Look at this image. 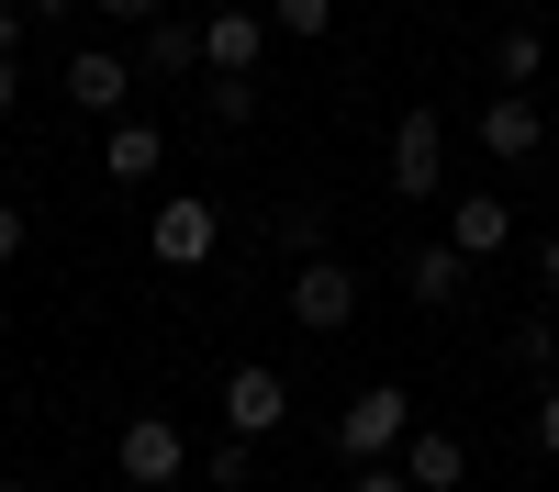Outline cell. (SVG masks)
Returning a JSON list of instances; mask_svg holds the SVG:
<instances>
[{"label": "cell", "mask_w": 559, "mask_h": 492, "mask_svg": "<svg viewBox=\"0 0 559 492\" xmlns=\"http://www.w3.org/2000/svg\"><path fill=\"white\" fill-rule=\"evenodd\" d=\"M537 447H548V459H559V392L537 403Z\"/></svg>", "instance_id": "603a6c76"}, {"label": "cell", "mask_w": 559, "mask_h": 492, "mask_svg": "<svg viewBox=\"0 0 559 492\" xmlns=\"http://www.w3.org/2000/svg\"><path fill=\"white\" fill-rule=\"evenodd\" d=\"M202 57H213L224 79H247V68L269 57V12H236V0H224V12L202 23Z\"/></svg>", "instance_id": "8fae6325"}, {"label": "cell", "mask_w": 559, "mask_h": 492, "mask_svg": "<svg viewBox=\"0 0 559 492\" xmlns=\"http://www.w3.org/2000/svg\"><path fill=\"white\" fill-rule=\"evenodd\" d=\"M403 481L414 492H459V481H471V447H459L448 425H414L403 436Z\"/></svg>", "instance_id": "30bf717a"}, {"label": "cell", "mask_w": 559, "mask_h": 492, "mask_svg": "<svg viewBox=\"0 0 559 492\" xmlns=\"http://www.w3.org/2000/svg\"><path fill=\"white\" fill-rule=\"evenodd\" d=\"M503 358H515V370H559V325H548V313H526V325L503 336Z\"/></svg>", "instance_id": "e0dca14e"}, {"label": "cell", "mask_w": 559, "mask_h": 492, "mask_svg": "<svg viewBox=\"0 0 559 492\" xmlns=\"http://www.w3.org/2000/svg\"><path fill=\"white\" fill-rule=\"evenodd\" d=\"M336 23V0H269V34H324Z\"/></svg>", "instance_id": "d6986e66"}, {"label": "cell", "mask_w": 559, "mask_h": 492, "mask_svg": "<svg viewBox=\"0 0 559 492\" xmlns=\"http://www.w3.org/2000/svg\"><path fill=\"white\" fill-rule=\"evenodd\" d=\"M112 459H123V481H134V492H168V481H191V436H179L168 415H134Z\"/></svg>", "instance_id": "5b68a950"}, {"label": "cell", "mask_w": 559, "mask_h": 492, "mask_svg": "<svg viewBox=\"0 0 559 492\" xmlns=\"http://www.w3.org/2000/svg\"><path fill=\"white\" fill-rule=\"evenodd\" d=\"M347 492H414V481H403V470H392V459H369V470H358V481H347Z\"/></svg>", "instance_id": "44dd1931"}, {"label": "cell", "mask_w": 559, "mask_h": 492, "mask_svg": "<svg viewBox=\"0 0 559 492\" xmlns=\"http://www.w3.org/2000/svg\"><path fill=\"white\" fill-rule=\"evenodd\" d=\"M0 492H34V481H0Z\"/></svg>", "instance_id": "83f0119b"}, {"label": "cell", "mask_w": 559, "mask_h": 492, "mask_svg": "<svg viewBox=\"0 0 559 492\" xmlns=\"http://www.w3.org/2000/svg\"><path fill=\"white\" fill-rule=\"evenodd\" d=\"M448 247H459V257L481 268V257H503V247H515V213H503L492 191H471V202H448Z\"/></svg>", "instance_id": "7c38bea8"}, {"label": "cell", "mask_w": 559, "mask_h": 492, "mask_svg": "<svg viewBox=\"0 0 559 492\" xmlns=\"http://www.w3.org/2000/svg\"><path fill=\"white\" fill-rule=\"evenodd\" d=\"M403 436H414V403H403V381H369L347 415H336V459L347 470H369V459H403Z\"/></svg>", "instance_id": "6da1fadb"}, {"label": "cell", "mask_w": 559, "mask_h": 492, "mask_svg": "<svg viewBox=\"0 0 559 492\" xmlns=\"http://www.w3.org/2000/svg\"><path fill=\"white\" fill-rule=\"evenodd\" d=\"M23 101V68H12V45H0V112H12Z\"/></svg>", "instance_id": "d4e9b609"}, {"label": "cell", "mask_w": 559, "mask_h": 492, "mask_svg": "<svg viewBox=\"0 0 559 492\" xmlns=\"http://www.w3.org/2000/svg\"><path fill=\"white\" fill-rule=\"evenodd\" d=\"M548 381H559V370H548Z\"/></svg>", "instance_id": "f1b7e54d"}, {"label": "cell", "mask_w": 559, "mask_h": 492, "mask_svg": "<svg viewBox=\"0 0 559 492\" xmlns=\"http://www.w3.org/2000/svg\"><path fill=\"white\" fill-rule=\"evenodd\" d=\"M23 247H34V224H23V202H0V268H12Z\"/></svg>", "instance_id": "ffe728a7"}, {"label": "cell", "mask_w": 559, "mask_h": 492, "mask_svg": "<svg viewBox=\"0 0 559 492\" xmlns=\"http://www.w3.org/2000/svg\"><path fill=\"white\" fill-rule=\"evenodd\" d=\"M168 492H213V481H168Z\"/></svg>", "instance_id": "4316f807"}, {"label": "cell", "mask_w": 559, "mask_h": 492, "mask_svg": "<svg viewBox=\"0 0 559 492\" xmlns=\"http://www.w3.org/2000/svg\"><path fill=\"white\" fill-rule=\"evenodd\" d=\"M403 291L426 302V313H448L459 291H471V257H459L448 236H437V247H414V257H403Z\"/></svg>", "instance_id": "4fadbf2b"}, {"label": "cell", "mask_w": 559, "mask_h": 492, "mask_svg": "<svg viewBox=\"0 0 559 492\" xmlns=\"http://www.w3.org/2000/svg\"><path fill=\"white\" fill-rule=\"evenodd\" d=\"M102 23H157V0H90Z\"/></svg>", "instance_id": "7402d4cb"}, {"label": "cell", "mask_w": 559, "mask_h": 492, "mask_svg": "<svg viewBox=\"0 0 559 492\" xmlns=\"http://www.w3.org/2000/svg\"><path fill=\"white\" fill-rule=\"evenodd\" d=\"M280 425H292V381H280L269 358L224 370V436H280Z\"/></svg>", "instance_id": "277c9868"}, {"label": "cell", "mask_w": 559, "mask_h": 492, "mask_svg": "<svg viewBox=\"0 0 559 492\" xmlns=\"http://www.w3.org/2000/svg\"><path fill=\"white\" fill-rule=\"evenodd\" d=\"M157 168H168V134L157 123H112L102 134V179H112V191H146Z\"/></svg>", "instance_id": "9c48e42d"}, {"label": "cell", "mask_w": 559, "mask_h": 492, "mask_svg": "<svg viewBox=\"0 0 559 492\" xmlns=\"http://www.w3.org/2000/svg\"><path fill=\"white\" fill-rule=\"evenodd\" d=\"M537 146H548L537 101H526V89H492V101H481V157H537Z\"/></svg>", "instance_id": "ba28073f"}, {"label": "cell", "mask_w": 559, "mask_h": 492, "mask_svg": "<svg viewBox=\"0 0 559 492\" xmlns=\"http://www.w3.org/2000/svg\"><path fill=\"white\" fill-rule=\"evenodd\" d=\"M537 68H548V34H537V23H503V34H492V79H503V89H526Z\"/></svg>", "instance_id": "5bb4252c"}, {"label": "cell", "mask_w": 559, "mask_h": 492, "mask_svg": "<svg viewBox=\"0 0 559 492\" xmlns=\"http://www.w3.org/2000/svg\"><path fill=\"white\" fill-rule=\"evenodd\" d=\"M224 247V213L202 202V191H179V202H157V224H146V257L157 268H202Z\"/></svg>", "instance_id": "3957f363"}, {"label": "cell", "mask_w": 559, "mask_h": 492, "mask_svg": "<svg viewBox=\"0 0 559 492\" xmlns=\"http://www.w3.org/2000/svg\"><path fill=\"white\" fill-rule=\"evenodd\" d=\"M23 12H45V23H57V12H68V0H23Z\"/></svg>", "instance_id": "484cf974"}, {"label": "cell", "mask_w": 559, "mask_h": 492, "mask_svg": "<svg viewBox=\"0 0 559 492\" xmlns=\"http://www.w3.org/2000/svg\"><path fill=\"white\" fill-rule=\"evenodd\" d=\"M202 112H213V123H258V79H224V68H213V89H202Z\"/></svg>", "instance_id": "ac0fdd59"}, {"label": "cell", "mask_w": 559, "mask_h": 492, "mask_svg": "<svg viewBox=\"0 0 559 492\" xmlns=\"http://www.w3.org/2000/svg\"><path fill=\"white\" fill-rule=\"evenodd\" d=\"M202 481H213V492H247V481H258V436H213V447H202Z\"/></svg>", "instance_id": "2e32d148"}, {"label": "cell", "mask_w": 559, "mask_h": 492, "mask_svg": "<svg viewBox=\"0 0 559 492\" xmlns=\"http://www.w3.org/2000/svg\"><path fill=\"white\" fill-rule=\"evenodd\" d=\"M537 291H548V302H559V236H548V247H537Z\"/></svg>", "instance_id": "cb8c5ba5"}, {"label": "cell", "mask_w": 559, "mask_h": 492, "mask_svg": "<svg viewBox=\"0 0 559 492\" xmlns=\"http://www.w3.org/2000/svg\"><path fill=\"white\" fill-rule=\"evenodd\" d=\"M179 68H202V23H146V79H179Z\"/></svg>", "instance_id": "9a60e30c"}, {"label": "cell", "mask_w": 559, "mask_h": 492, "mask_svg": "<svg viewBox=\"0 0 559 492\" xmlns=\"http://www.w3.org/2000/svg\"><path fill=\"white\" fill-rule=\"evenodd\" d=\"M437 179H448V123H437L426 101H414V112L392 123V191H403V202H426Z\"/></svg>", "instance_id": "8992f818"}, {"label": "cell", "mask_w": 559, "mask_h": 492, "mask_svg": "<svg viewBox=\"0 0 559 492\" xmlns=\"http://www.w3.org/2000/svg\"><path fill=\"white\" fill-rule=\"evenodd\" d=\"M292 325H302V336H347V325H358V268H347V257L313 247V257L292 268Z\"/></svg>", "instance_id": "7a4b0ae2"}, {"label": "cell", "mask_w": 559, "mask_h": 492, "mask_svg": "<svg viewBox=\"0 0 559 492\" xmlns=\"http://www.w3.org/2000/svg\"><path fill=\"white\" fill-rule=\"evenodd\" d=\"M134 79H146V68H123L112 45H79V57H68V101H79V112H123Z\"/></svg>", "instance_id": "52a82bcc"}]
</instances>
